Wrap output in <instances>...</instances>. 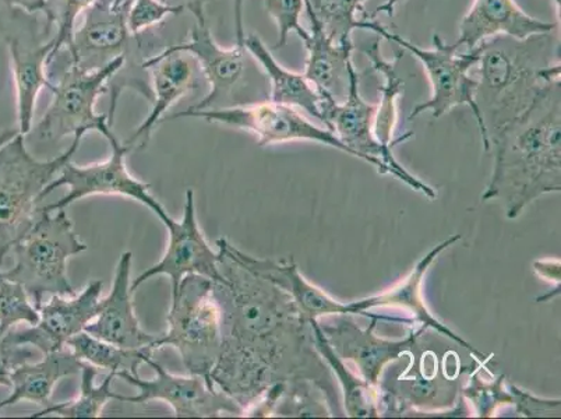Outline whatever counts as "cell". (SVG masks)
<instances>
[{"label":"cell","mask_w":561,"mask_h":419,"mask_svg":"<svg viewBox=\"0 0 561 419\" xmlns=\"http://www.w3.org/2000/svg\"><path fill=\"white\" fill-rule=\"evenodd\" d=\"M217 250L219 280L213 291L224 339L213 385L242 414L278 383L310 380L325 388L323 358L293 296L239 262L227 238L218 239Z\"/></svg>","instance_id":"obj_1"},{"label":"cell","mask_w":561,"mask_h":419,"mask_svg":"<svg viewBox=\"0 0 561 419\" xmlns=\"http://www.w3.org/2000/svg\"><path fill=\"white\" fill-rule=\"evenodd\" d=\"M494 166L482 202L503 203L510 219L543 194L561 191L560 81L491 139Z\"/></svg>","instance_id":"obj_2"},{"label":"cell","mask_w":561,"mask_h":419,"mask_svg":"<svg viewBox=\"0 0 561 419\" xmlns=\"http://www.w3.org/2000/svg\"><path fill=\"white\" fill-rule=\"evenodd\" d=\"M476 101L489 143L560 81V38L552 33L515 39L500 35L481 44Z\"/></svg>","instance_id":"obj_3"},{"label":"cell","mask_w":561,"mask_h":419,"mask_svg":"<svg viewBox=\"0 0 561 419\" xmlns=\"http://www.w3.org/2000/svg\"><path fill=\"white\" fill-rule=\"evenodd\" d=\"M131 0H95L81 14L73 37L65 50L69 63L85 71H94L117 59H125L124 66L110 80V109L106 112L110 124H114L117 102L126 90L136 91L152 104V89L149 70L145 68L157 39L154 33L133 34L127 25Z\"/></svg>","instance_id":"obj_4"},{"label":"cell","mask_w":561,"mask_h":419,"mask_svg":"<svg viewBox=\"0 0 561 419\" xmlns=\"http://www.w3.org/2000/svg\"><path fill=\"white\" fill-rule=\"evenodd\" d=\"M83 135L75 136L68 150L53 160H37L18 133L0 147V268L7 254L33 227L45 188L78 152Z\"/></svg>","instance_id":"obj_5"},{"label":"cell","mask_w":561,"mask_h":419,"mask_svg":"<svg viewBox=\"0 0 561 419\" xmlns=\"http://www.w3.org/2000/svg\"><path fill=\"white\" fill-rule=\"evenodd\" d=\"M125 59H117L105 68L85 71L70 64L64 49L49 56L48 79L53 101L32 129L41 141L58 143L68 136H85L95 131L106 137L114 132L108 115L96 114V100L108 91L112 78L124 66Z\"/></svg>","instance_id":"obj_6"},{"label":"cell","mask_w":561,"mask_h":419,"mask_svg":"<svg viewBox=\"0 0 561 419\" xmlns=\"http://www.w3.org/2000/svg\"><path fill=\"white\" fill-rule=\"evenodd\" d=\"M85 250L89 247L76 235L66 210L47 212L39 206L33 227L12 248L13 268L2 273L22 284L38 309L44 296L75 294L68 263Z\"/></svg>","instance_id":"obj_7"},{"label":"cell","mask_w":561,"mask_h":419,"mask_svg":"<svg viewBox=\"0 0 561 419\" xmlns=\"http://www.w3.org/2000/svg\"><path fill=\"white\" fill-rule=\"evenodd\" d=\"M167 324L165 333L157 337L156 351L173 347L188 375L203 376L210 382L224 339L222 314L214 295L213 281L203 275H186L171 295Z\"/></svg>","instance_id":"obj_8"},{"label":"cell","mask_w":561,"mask_h":419,"mask_svg":"<svg viewBox=\"0 0 561 419\" xmlns=\"http://www.w3.org/2000/svg\"><path fill=\"white\" fill-rule=\"evenodd\" d=\"M360 30L374 32L379 37L394 43L401 49L408 50L420 60L423 69L430 76L431 100L416 105L410 115V121L415 120L423 112H431L433 117H442L456 106L467 105L478 122L484 151H491V143H489L476 101L478 80L476 76L471 75L479 56H481V45L476 49L458 54L460 47L456 43L447 44L440 35L435 34L433 35V48L423 49L401 35L390 33L377 20H362Z\"/></svg>","instance_id":"obj_9"},{"label":"cell","mask_w":561,"mask_h":419,"mask_svg":"<svg viewBox=\"0 0 561 419\" xmlns=\"http://www.w3.org/2000/svg\"><path fill=\"white\" fill-rule=\"evenodd\" d=\"M348 316L341 315L334 325L319 324L320 329L335 354L351 362L356 375L374 387H380L386 366L408 354L426 331L411 319L374 314L370 326L360 329Z\"/></svg>","instance_id":"obj_10"},{"label":"cell","mask_w":561,"mask_h":419,"mask_svg":"<svg viewBox=\"0 0 561 419\" xmlns=\"http://www.w3.org/2000/svg\"><path fill=\"white\" fill-rule=\"evenodd\" d=\"M244 0H234V34L237 43L231 48H222L214 38L207 19H196L195 25L183 43L170 45L172 49L185 50L196 59L198 69L210 84V93L186 111H206L231 106L239 90L249 84V79H257L263 70L249 54L244 45L243 24Z\"/></svg>","instance_id":"obj_11"},{"label":"cell","mask_w":561,"mask_h":419,"mask_svg":"<svg viewBox=\"0 0 561 419\" xmlns=\"http://www.w3.org/2000/svg\"><path fill=\"white\" fill-rule=\"evenodd\" d=\"M360 76L355 68L354 60L350 63V87L345 100L340 102L328 91H319L321 97V122L333 132L340 141L354 152L355 157L371 163L380 173L390 175L405 182L413 191L436 199L437 194L431 186L425 185L420 179L396 160L392 147L382 146L375 136L376 105L369 104L360 95Z\"/></svg>","instance_id":"obj_12"},{"label":"cell","mask_w":561,"mask_h":419,"mask_svg":"<svg viewBox=\"0 0 561 419\" xmlns=\"http://www.w3.org/2000/svg\"><path fill=\"white\" fill-rule=\"evenodd\" d=\"M105 139L108 140L112 151L108 160L89 166H78L71 160L66 162L54 181L45 188L43 199L45 201L58 188L66 186L69 192L58 202L41 207L47 212H58L90 196H122L150 208L164 223L171 216L160 201L152 196L149 183L133 177L127 170L126 156L130 148L117 140L114 132Z\"/></svg>","instance_id":"obj_13"},{"label":"cell","mask_w":561,"mask_h":419,"mask_svg":"<svg viewBox=\"0 0 561 419\" xmlns=\"http://www.w3.org/2000/svg\"><path fill=\"white\" fill-rule=\"evenodd\" d=\"M180 117H198L211 124L252 133L256 136L260 147L288 141H318L354 156V152L343 145L333 132L313 125L294 106L275 104L270 100L248 102V104L226 106V109L183 111L164 117V121L180 120Z\"/></svg>","instance_id":"obj_14"},{"label":"cell","mask_w":561,"mask_h":419,"mask_svg":"<svg viewBox=\"0 0 561 419\" xmlns=\"http://www.w3.org/2000/svg\"><path fill=\"white\" fill-rule=\"evenodd\" d=\"M9 10L12 16L2 22L3 39L16 90L19 132L27 136L33 129L39 93L50 89L48 60L55 49V39L44 29L39 32L37 14Z\"/></svg>","instance_id":"obj_15"},{"label":"cell","mask_w":561,"mask_h":419,"mask_svg":"<svg viewBox=\"0 0 561 419\" xmlns=\"http://www.w3.org/2000/svg\"><path fill=\"white\" fill-rule=\"evenodd\" d=\"M147 365L154 370V380H141L140 375L127 372L117 373L116 377L139 390L136 396L116 395L117 401H162L172 408L176 418L242 417L241 406L203 376L172 375L164 366L152 360V356L147 360Z\"/></svg>","instance_id":"obj_16"},{"label":"cell","mask_w":561,"mask_h":419,"mask_svg":"<svg viewBox=\"0 0 561 419\" xmlns=\"http://www.w3.org/2000/svg\"><path fill=\"white\" fill-rule=\"evenodd\" d=\"M162 224L170 234L164 257L131 281L133 293L157 275H167L171 280V295L176 293L186 275H203L211 281H218V250L211 248L198 226L195 192L192 189L186 191L180 222L170 217Z\"/></svg>","instance_id":"obj_17"},{"label":"cell","mask_w":561,"mask_h":419,"mask_svg":"<svg viewBox=\"0 0 561 419\" xmlns=\"http://www.w3.org/2000/svg\"><path fill=\"white\" fill-rule=\"evenodd\" d=\"M104 283L91 281L78 295H53L39 306L37 325L10 330L7 339L13 344L30 346L39 354L65 349L71 337L78 336L93 321Z\"/></svg>","instance_id":"obj_18"},{"label":"cell","mask_w":561,"mask_h":419,"mask_svg":"<svg viewBox=\"0 0 561 419\" xmlns=\"http://www.w3.org/2000/svg\"><path fill=\"white\" fill-rule=\"evenodd\" d=\"M145 68L149 70L151 81V112L125 141L130 151L135 148L137 150L146 148L152 131L161 124L167 112L197 87L196 59L185 50L172 49L170 45L146 59Z\"/></svg>","instance_id":"obj_19"},{"label":"cell","mask_w":561,"mask_h":419,"mask_svg":"<svg viewBox=\"0 0 561 419\" xmlns=\"http://www.w3.org/2000/svg\"><path fill=\"white\" fill-rule=\"evenodd\" d=\"M131 252L121 254L110 294L100 301L99 312L84 331L96 339L124 347V349L150 347L156 351L154 342L158 336L142 330L137 319L135 303H133L135 293L131 290Z\"/></svg>","instance_id":"obj_20"},{"label":"cell","mask_w":561,"mask_h":419,"mask_svg":"<svg viewBox=\"0 0 561 419\" xmlns=\"http://www.w3.org/2000/svg\"><path fill=\"white\" fill-rule=\"evenodd\" d=\"M460 239L461 235H453V237L447 238L446 241L437 245L436 248H433L431 252L415 265V269L412 270L410 275H407L401 283L396 285V287H392L380 295L350 303L351 315H362L366 316V318H370L371 314H367L370 309H402L412 315V320L415 321L416 326H420L425 330H437L438 333L450 337L451 340L458 342V344L463 347V349H467L471 351L473 355H477L476 360H491V356L483 355L482 352L473 349L471 344L463 341L460 336L454 333V331L448 329L447 326L440 324V321L431 314V310L427 309L425 299H423L422 284L427 270H430L433 262L438 258V254L445 252L446 249L451 248L453 245L460 241Z\"/></svg>","instance_id":"obj_21"},{"label":"cell","mask_w":561,"mask_h":419,"mask_svg":"<svg viewBox=\"0 0 561 419\" xmlns=\"http://www.w3.org/2000/svg\"><path fill=\"white\" fill-rule=\"evenodd\" d=\"M554 29L553 23L529 16L515 0H473L472 8L461 20L460 38L456 44L471 50L500 35L527 39L552 33Z\"/></svg>","instance_id":"obj_22"},{"label":"cell","mask_w":561,"mask_h":419,"mask_svg":"<svg viewBox=\"0 0 561 419\" xmlns=\"http://www.w3.org/2000/svg\"><path fill=\"white\" fill-rule=\"evenodd\" d=\"M232 252L234 258L252 270L253 273L287 291L308 324L312 320H319L323 316L351 315L350 304L331 298L323 290L309 283L300 274L298 264L294 262L293 258L280 260L259 259L250 257L233 245Z\"/></svg>","instance_id":"obj_23"},{"label":"cell","mask_w":561,"mask_h":419,"mask_svg":"<svg viewBox=\"0 0 561 419\" xmlns=\"http://www.w3.org/2000/svg\"><path fill=\"white\" fill-rule=\"evenodd\" d=\"M308 12L310 32L304 39L306 53L305 78L319 91H328L334 99L348 94L350 63L354 44H336L329 37L316 19L312 9L305 2Z\"/></svg>","instance_id":"obj_24"},{"label":"cell","mask_w":561,"mask_h":419,"mask_svg":"<svg viewBox=\"0 0 561 419\" xmlns=\"http://www.w3.org/2000/svg\"><path fill=\"white\" fill-rule=\"evenodd\" d=\"M84 365L68 347L48 352L37 361L25 362L10 376L12 393L0 401V410L20 401H32L41 407L49 406L58 382L64 377L79 375Z\"/></svg>","instance_id":"obj_25"},{"label":"cell","mask_w":561,"mask_h":419,"mask_svg":"<svg viewBox=\"0 0 561 419\" xmlns=\"http://www.w3.org/2000/svg\"><path fill=\"white\" fill-rule=\"evenodd\" d=\"M244 45L267 78L270 101L304 110L321 121L320 93L305 75L288 70L278 64L272 50L265 47L257 35H247Z\"/></svg>","instance_id":"obj_26"},{"label":"cell","mask_w":561,"mask_h":419,"mask_svg":"<svg viewBox=\"0 0 561 419\" xmlns=\"http://www.w3.org/2000/svg\"><path fill=\"white\" fill-rule=\"evenodd\" d=\"M366 58L370 60L371 68L382 78L380 87V102L376 105L375 136L386 147H394L398 143L410 139L412 133L394 139L398 122V101L404 93V80L397 73L398 64L401 63L402 53H396V58L387 60L381 54L380 39L371 41L362 49Z\"/></svg>","instance_id":"obj_27"},{"label":"cell","mask_w":561,"mask_h":419,"mask_svg":"<svg viewBox=\"0 0 561 419\" xmlns=\"http://www.w3.org/2000/svg\"><path fill=\"white\" fill-rule=\"evenodd\" d=\"M309 325L312 329L316 350L339 377L340 386L343 388L346 416L355 418L385 416L381 388L370 386L359 375L352 372L348 365H345V361L335 354L333 347L325 339L319 320H312Z\"/></svg>","instance_id":"obj_28"},{"label":"cell","mask_w":561,"mask_h":419,"mask_svg":"<svg viewBox=\"0 0 561 419\" xmlns=\"http://www.w3.org/2000/svg\"><path fill=\"white\" fill-rule=\"evenodd\" d=\"M66 347L84 364L115 373V375L121 372L139 375L140 365L147 364V360L156 352L150 347H147V349H124V347L96 339V337L85 333V331L71 337Z\"/></svg>","instance_id":"obj_29"},{"label":"cell","mask_w":561,"mask_h":419,"mask_svg":"<svg viewBox=\"0 0 561 419\" xmlns=\"http://www.w3.org/2000/svg\"><path fill=\"white\" fill-rule=\"evenodd\" d=\"M100 370L93 365L85 364L81 370V383L79 395L69 401L49 404L37 414L30 416L32 418H43L56 416L60 418H100L106 404L116 400V395L112 390V383L115 381V373L110 372L100 386H95V376Z\"/></svg>","instance_id":"obj_30"},{"label":"cell","mask_w":561,"mask_h":419,"mask_svg":"<svg viewBox=\"0 0 561 419\" xmlns=\"http://www.w3.org/2000/svg\"><path fill=\"white\" fill-rule=\"evenodd\" d=\"M312 9L321 27L336 44H354L352 33L360 30L362 20H366L364 4L367 0H305Z\"/></svg>","instance_id":"obj_31"},{"label":"cell","mask_w":561,"mask_h":419,"mask_svg":"<svg viewBox=\"0 0 561 419\" xmlns=\"http://www.w3.org/2000/svg\"><path fill=\"white\" fill-rule=\"evenodd\" d=\"M479 366L469 375L462 395L471 403L477 417L491 418L503 407L513 406V395L504 376H493L484 364L489 360H477Z\"/></svg>","instance_id":"obj_32"},{"label":"cell","mask_w":561,"mask_h":419,"mask_svg":"<svg viewBox=\"0 0 561 419\" xmlns=\"http://www.w3.org/2000/svg\"><path fill=\"white\" fill-rule=\"evenodd\" d=\"M38 320L39 312L27 291L0 272V335H8L18 325H37Z\"/></svg>","instance_id":"obj_33"},{"label":"cell","mask_w":561,"mask_h":419,"mask_svg":"<svg viewBox=\"0 0 561 419\" xmlns=\"http://www.w3.org/2000/svg\"><path fill=\"white\" fill-rule=\"evenodd\" d=\"M94 2L95 0H48L45 3L41 13L45 18V33L53 37L50 32H54L55 49L53 54L58 53L60 48L68 47L81 14Z\"/></svg>","instance_id":"obj_34"},{"label":"cell","mask_w":561,"mask_h":419,"mask_svg":"<svg viewBox=\"0 0 561 419\" xmlns=\"http://www.w3.org/2000/svg\"><path fill=\"white\" fill-rule=\"evenodd\" d=\"M264 3L265 10L278 30V39L273 49L284 48L290 33L298 34L302 41L308 38L309 32L300 23L305 0H264Z\"/></svg>","instance_id":"obj_35"},{"label":"cell","mask_w":561,"mask_h":419,"mask_svg":"<svg viewBox=\"0 0 561 419\" xmlns=\"http://www.w3.org/2000/svg\"><path fill=\"white\" fill-rule=\"evenodd\" d=\"M182 13L181 9L168 7L161 0H131L127 25L133 34H140L164 24L168 18L180 16Z\"/></svg>","instance_id":"obj_36"},{"label":"cell","mask_w":561,"mask_h":419,"mask_svg":"<svg viewBox=\"0 0 561 419\" xmlns=\"http://www.w3.org/2000/svg\"><path fill=\"white\" fill-rule=\"evenodd\" d=\"M39 352L30 346L13 344L0 335V386L10 387V376L18 366L35 360Z\"/></svg>","instance_id":"obj_37"},{"label":"cell","mask_w":561,"mask_h":419,"mask_svg":"<svg viewBox=\"0 0 561 419\" xmlns=\"http://www.w3.org/2000/svg\"><path fill=\"white\" fill-rule=\"evenodd\" d=\"M508 387L513 395V406L523 417H546L549 414H554V416L559 414L560 416V400H545V398L535 397L517 386L508 385Z\"/></svg>","instance_id":"obj_38"},{"label":"cell","mask_w":561,"mask_h":419,"mask_svg":"<svg viewBox=\"0 0 561 419\" xmlns=\"http://www.w3.org/2000/svg\"><path fill=\"white\" fill-rule=\"evenodd\" d=\"M161 2L168 4V7L181 9L183 13H192V16L196 20L206 18L204 9L214 0H161Z\"/></svg>","instance_id":"obj_39"},{"label":"cell","mask_w":561,"mask_h":419,"mask_svg":"<svg viewBox=\"0 0 561 419\" xmlns=\"http://www.w3.org/2000/svg\"><path fill=\"white\" fill-rule=\"evenodd\" d=\"M47 2L48 0H0V7L22 10V12L30 14H38L43 12Z\"/></svg>","instance_id":"obj_40"},{"label":"cell","mask_w":561,"mask_h":419,"mask_svg":"<svg viewBox=\"0 0 561 419\" xmlns=\"http://www.w3.org/2000/svg\"><path fill=\"white\" fill-rule=\"evenodd\" d=\"M402 2H405V0H386V2L380 4L379 8H376L375 12L369 14L366 20H376L379 14H387L389 18H394L396 8Z\"/></svg>","instance_id":"obj_41"},{"label":"cell","mask_w":561,"mask_h":419,"mask_svg":"<svg viewBox=\"0 0 561 419\" xmlns=\"http://www.w3.org/2000/svg\"><path fill=\"white\" fill-rule=\"evenodd\" d=\"M18 133H20L19 129L0 132V147L7 145L9 140H12L13 137L18 135Z\"/></svg>","instance_id":"obj_42"},{"label":"cell","mask_w":561,"mask_h":419,"mask_svg":"<svg viewBox=\"0 0 561 419\" xmlns=\"http://www.w3.org/2000/svg\"><path fill=\"white\" fill-rule=\"evenodd\" d=\"M553 3H554V7H556V10H558V14L560 16V0H553Z\"/></svg>","instance_id":"obj_43"}]
</instances>
